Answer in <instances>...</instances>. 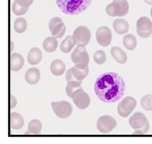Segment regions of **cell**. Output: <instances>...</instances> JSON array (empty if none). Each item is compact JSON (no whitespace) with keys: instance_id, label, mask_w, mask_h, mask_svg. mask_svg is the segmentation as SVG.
Masks as SVG:
<instances>
[{"instance_id":"603a6c76","label":"cell","mask_w":152,"mask_h":144,"mask_svg":"<svg viewBox=\"0 0 152 144\" xmlns=\"http://www.w3.org/2000/svg\"><path fill=\"white\" fill-rule=\"evenodd\" d=\"M58 46V41L57 38L54 37H49L45 39L43 43L44 50L48 53H53L57 49Z\"/></svg>"},{"instance_id":"2e32d148","label":"cell","mask_w":152,"mask_h":144,"mask_svg":"<svg viewBox=\"0 0 152 144\" xmlns=\"http://www.w3.org/2000/svg\"><path fill=\"white\" fill-rule=\"evenodd\" d=\"M24 119L22 115L18 112L10 113V124L13 129H20L24 126Z\"/></svg>"},{"instance_id":"30bf717a","label":"cell","mask_w":152,"mask_h":144,"mask_svg":"<svg viewBox=\"0 0 152 144\" xmlns=\"http://www.w3.org/2000/svg\"><path fill=\"white\" fill-rule=\"evenodd\" d=\"M71 60L75 64H88L90 57L85 47L83 45H78L72 53Z\"/></svg>"},{"instance_id":"4316f807","label":"cell","mask_w":152,"mask_h":144,"mask_svg":"<svg viewBox=\"0 0 152 144\" xmlns=\"http://www.w3.org/2000/svg\"><path fill=\"white\" fill-rule=\"evenodd\" d=\"M65 32H66V26L64 24V23L63 22L57 25L50 33H51L53 37H54L57 39V38L63 37Z\"/></svg>"},{"instance_id":"ac0fdd59","label":"cell","mask_w":152,"mask_h":144,"mask_svg":"<svg viewBox=\"0 0 152 144\" xmlns=\"http://www.w3.org/2000/svg\"><path fill=\"white\" fill-rule=\"evenodd\" d=\"M50 72L55 76H61L64 74L66 70V65L63 61L60 59H55L53 61L50 66Z\"/></svg>"},{"instance_id":"9c48e42d","label":"cell","mask_w":152,"mask_h":144,"mask_svg":"<svg viewBox=\"0 0 152 144\" xmlns=\"http://www.w3.org/2000/svg\"><path fill=\"white\" fill-rule=\"evenodd\" d=\"M96 38L98 43L102 47H108L110 45L112 38V31L110 28L102 26L98 28L96 33Z\"/></svg>"},{"instance_id":"9a60e30c","label":"cell","mask_w":152,"mask_h":144,"mask_svg":"<svg viewBox=\"0 0 152 144\" xmlns=\"http://www.w3.org/2000/svg\"><path fill=\"white\" fill-rule=\"evenodd\" d=\"M41 74L39 70L36 67H32L27 70L25 75V80L28 84H35L40 80Z\"/></svg>"},{"instance_id":"d590c367","label":"cell","mask_w":152,"mask_h":144,"mask_svg":"<svg viewBox=\"0 0 152 144\" xmlns=\"http://www.w3.org/2000/svg\"><path fill=\"white\" fill-rule=\"evenodd\" d=\"M13 47H14V45L12 41L10 42V51L12 52L13 50Z\"/></svg>"},{"instance_id":"7402d4cb","label":"cell","mask_w":152,"mask_h":144,"mask_svg":"<svg viewBox=\"0 0 152 144\" xmlns=\"http://www.w3.org/2000/svg\"><path fill=\"white\" fill-rule=\"evenodd\" d=\"M81 84H82V83H78L77 81H71L67 83V85L66 86V92L69 98L72 99L75 95L78 92H79L81 90H83V87L81 86Z\"/></svg>"},{"instance_id":"277c9868","label":"cell","mask_w":152,"mask_h":144,"mask_svg":"<svg viewBox=\"0 0 152 144\" xmlns=\"http://www.w3.org/2000/svg\"><path fill=\"white\" fill-rule=\"evenodd\" d=\"M137 105L136 100L132 96H126L118 104L117 111L118 114L123 118H126L134 111Z\"/></svg>"},{"instance_id":"d6a6232c","label":"cell","mask_w":152,"mask_h":144,"mask_svg":"<svg viewBox=\"0 0 152 144\" xmlns=\"http://www.w3.org/2000/svg\"><path fill=\"white\" fill-rule=\"evenodd\" d=\"M149 129H150V124H149V122L146 124V126L143 127V128L140 129H136V131L134 132V135L136 134H147Z\"/></svg>"},{"instance_id":"7c38bea8","label":"cell","mask_w":152,"mask_h":144,"mask_svg":"<svg viewBox=\"0 0 152 144\" xmlns=\"http://www.w3.org/2000/svg\"><path fill=\"white\" fill-rule=\"evenodd\" d=\"M73 102L78 108L84 110L88 108L91 104V98L90 96L83 90H80L72 98Z\"/></svg>"},{"instance_id":"7a4b0ae2","label":"cell","mask_w":152,"mask_h":144,"mask_svg":"<svg viewBox=\"0 0 152 144\" xmlns=\"http://www.w3.org/2000/svg\"><path fill=\"white\" fill-rule=\"evenodd\" d=\"M92 0H56L57 6L66 15H78L85 11Z\"/></svg>"},{"instance_id":"83f0119b","label":"cell","mask_w":152,"mask_h":144,"mask_svg":"<svg viewBox=\"0 0 152 144\" xmlns=\"http://www.w3.org/2000/svg\"><path fill=\"white\" fill-rule=\"evenodd\" d=\"M141 106L146 111H152V95L143 96L141 99Z\"/></svg>"},{"instance_id":"5b68a950","label":"cell","mask_w":152,"mask_h":144,"mask_svg":"<svg viewBox=\"0 0 152 144\" xmlns=\"http://www.w3.org/2000/svg\"><path fill=\"white\" fill-rule=\"evenodd\" d=\"M116 121L114 118L109 115H102L98 118L96 122L98 130L102 134H108L116 128Z\"/></svg>"},{"instance_id":"8d00e7d4","label":"cell","mask_w":152,"mask_h":144,"mask_svg":"<svg viewBox=\"0 0 152 144\" xmlns=\"http://www.w3.org/2000/svg\"><path fill=\"white\" fill-rule=\"evenodd\" d=\"M144 1L148 5H152V0H144Z\"/></svg>"},{"instance_id":"3957f363","label":"cell","mask_w":152,"mask_h":144,"mask_svg":"<svg viewBox=\"0 0 152 144\" xmlns=\"http://www.w3.org/2000/svg\"><path fill=\"white\" fill-rule=\"evenodd\" d=\"M129 4L127 0H113L106 7V12L110 17H123L128 13Z\"/></svg>"},{"instance_id":"e0dca14e","label":"cell","mask_w":152,"mask_h":144,"mask_svg":"<svg viewBox=\"0 0 152 144\" xmlns=\"http://www.w3.org/2000/svg\"><path fill=\"white\" fill-rule=\"evenodd\" d=\"M115 32L118 35H124L128 32L129 24L127 21L124 19H117L114 20L112 24Z\"/></svg>"},{"instance_id":"1f68e13d","label":"cell","mask_w":152,"mask_h":144,"mask_svg":"<svg viewBox=\"0 0 152 144\" xmlns=\"http://www.w3.org/2000/svg\"><path fill=\"white\" fill-rule=\"evenodd\" d=\"M66 80L67 83H69V82H71V81H77V82H78V83H80V82L75 77V76L73 75L71 69H69V70H67V71L66 72Z\"/></svg>"},{"instance_id":"4fadbf2b","label":"cell","mask_w":152,"mask_h":144,"mask_svg":"<svg viewBox=\"0 0 152 144\" xmlns=\"http://www.w3.org/2000/svg\"><path fill=\"white\" fill-rule=\"evenodd\" d=\"M71 70L75 77L81 83H83V80L88 76L89 72L88 64L86 63L75 64V65L71 68Z\"/></svg>"},{"instance_id":"4dcf8cb0","label":"cell","mask_w":152,"mask_h":144,"mask_svg":"<svg viewBox=\"0 0 152 144\" xmlns=\"http://www.w3.org/2000/svg\"><path fill=\"white\" fill-rule=\"evenodd\" d=\"M61 23H63V20L61 18H57V17H55V18H53L50 19L49 23V29L50 32L52 31L53 29L58 25Z\"/></svg>"},{"instance_id":"f546056e","label":"cell","mask_w":152,"mask_h":144,"mask_svg":"<svg viewBox=\"0 0 152 144\" xmlns=\"http://www.w3.org/2000/svg\"><path fill=\"white\" fill-rule=\"evenodd\" d=\"M94 60L97 64H102L106 60V55L104 51L102 50H97L94 55Z\"/></svg>"},{"instance_id":"836d02e7","label":"cell","mask_w":152,"mask_h":144,"mask_svg":"<svg viewBox=\"0 0 152 144\" xmlns=\"http://www.w3.org/2000/svg\"><path fill=\"white\" fill-rule=\"evenodd\" d=\"M34 0H17L19 4L25 7H29L32 5Z\"/></svg>"},{"instance_id":"e575fe53","label":"cell","mask_w":152,"mask_h":144,"mask_svg":"<svg viewBox=\"0 0 152 144\" xmlns=\"http://www.w3.org/2000/svg\"><path fill=\"white\" fill-rule=\"evenodd\" d=\"M10 108L13 109L15 108V107L17 106V104H18V101H17V99L13 95H10Z\"/></svg>"},{"instance_id":"f1b7e54d","label":"cell","mask_w":152,"mask_h":144,"mask_svg":"<svg viewBox=\"0 0 152 144\" xmlns=\"http://www.w3.org/2000/svg\"><path fill=\"white\" fill-rule=\"evenodd\" d=\"M29 7H25L22 6L19 3L15 0L12 5V11L13 13L16 15H23L27 13V11L29 10Z\"/></svg>"},{"instance_id":"484cf974","label":"cell","mask_w":152,"mask_h":144,"mask_svg":"<svg viewBox=\"0 0 152 144\" xmlns=\"http://www.w3.org/2000/svg\"><path fill=\"white\" fill-rule=\"evenodd\" d=\"M27 22L23 18H19L14 22V29L18 33H23L27 29Z\"/></svg>"},{"instance_id":"ffe728a7","label":"cell","mask_w":152,"mask_h":144,"mask_svg":"<svg viewBox=\"0 0 152 144\" xmlns=\"http://www.w3.org/2000/svg\"><path fill=\"white\" fill-rule=\"evenodd\" d=\"M111 55L115 60L120 64H125L128 60L126 53L118 47H113L111 49Z\"/></svg>"},{"instance_id":"5bb4252c","label":"cell","mask_w":152,"mask_h":144,"mask_svg":"<svg viewBox=\"0 0 152 144\" xmlns=\"http://www.w3.org/2000/svg\"><path fill=\"white\" fill-rule=\"evenodd\" d=\"M24 65V58L19 53H12L10 55V66L12 71H19Z\"/></svg>"},{"instance_id":"6da1fadb","label":"cell","mask_w":152,"mask_h":144,"mask_svg":"<svg viewBox=\"0 0 152 144\" xmlns=\"http://www.w3.org/2000/svg\"><path fill=\"white\" fill-rule=\"evenodd\" d=\"M125 91L123 78L116 72H106L96 80L94 92L99 99L105 103H112L120 100Z\"/></svg>"},{"instance_id":"74e56055","label":"cell","mask_w":152,"mask_h":144,"mask_svg":"<svg viewBox=\"0 0 152 144\" xmlns=\"http://www.w3.org/2000/svg\"><path fill=\"white\" fill-rule=\"evenodd\" d=\"M151 16L152 17V7H151Z\"/></svg>"},{"instance_id":"d6986e66","label":"cell","mask_w":152,"mask_h":144,"mask_svg":"<svg viewBox=\"0 0 152 144\" xmlns=\"http://www.w3.org/2000/svg\"><path fill=\"white\" fill-rule=\"evenodd\" d=\"M42 52L37 47H33L29 50L27 55L28 63L31 65L37 64L41 61Z\"/></svg>"},{"instance_id":"8992f818","label":"cell","mask_w":152,"mask_h":144,"mask_svg":"<svg viewBox=\"0 0 152 144\" xmlns=\"http://www.w3.org/2000/svg\"><path fill=\"white\" fill-rule=\"evenodd\" d=\"M51 106L53 112L58 118H67L72 113V107L69 102H52Z\"/></svg>"},{"instance_id":"8fae6325","label":"cell","mask_w":152,"mask_h":144,"mask_svg":"<svg viewBox=\"0 0 152 144\" xmlns=\"http://www.w3.org/2000/svg\"><path fill=\"white\" fill-rule=\"evenodd\" d=\"M128 122L129 126L135 130L143 128L148 123V120L145 115L142 112H137L132 115L129 118Z\"/></svg>"},{"instance_id":"cb8c5ba5","label":"cell","mask_w":152,"mask_h":144,"mask_svg":"<svg viewBox=\"0 0 152 144\" xmlns=\"http://www.w3.org/2000/svg\"><path fill=\"white\" fill-rule=\"evenodd\" d=\"M123 44L126 49L133 50L137 46V39L132 34H127L123 38Z\"/></svg>"},{"instance_id":"d4e9b609","label":"cell","mask_w":152,"mask_h":144,"mask_svg":"<svg viewBox=\"0 0 152 144\" xmlns=\"http://www.w3.org/2000/svg\"><path fill=\"white\" fill-rule=\"evenodd\" d=\"M25 134H39L42 129V124L39 120H32L29 123Z\"/></svg>"},{"instance_id":"52a82bcc","label":"cell","mask_w":152,"mask_h":144,"mask_svg":"<svg viewBox=\"0 0 152 144\" xmlns=\"http://www.w3.org/2000/svg\"><path fill=\"white\" fill-rule=\"evenodd\" d=\"M137 33L140 37L148 38L152 34V22L148 17H142L137 21Z\"/></svg>"},{"instance_id":"44dd1931","label":"cell","mask_w":152,"mask_h":144,"mask_svg":"<svg viewBox=\"0 0 152 144\" xmlns=\"http://www.w3.org/2000/svg\"><path fill=\"white\" fill-rule=\"evenodd\" d=\"M77 44L73 35H69L62 41L60 45V49L64 53H69Z\"/></svg>"},{"instance_id":"ba28073f","label":"cell","mask_w":152,"mask_h":144,"mask_svg":"<svg viewBox=\"0 0 152 144\" xmlns=\"http://www.w3.org/2000/svg\"><path fill=\"white\" fill-rule=\"evenodd\" d=\"M73 37L78 45L85 47L89 43L91 38V32L86 26H79L73 32Z\"/></svg>"}]
</instances>
